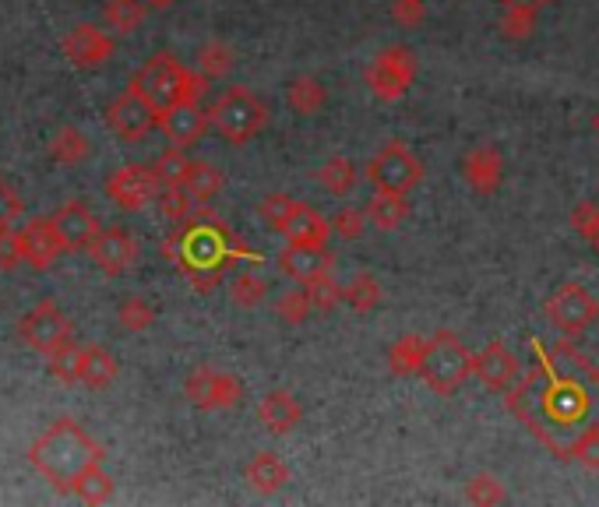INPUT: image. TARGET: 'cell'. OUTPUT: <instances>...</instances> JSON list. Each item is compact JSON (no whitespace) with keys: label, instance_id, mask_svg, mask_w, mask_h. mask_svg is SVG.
Wrapping results in <instances>:
<instances>
[{"label":"cell","instance_id":"18","mask_svg":"<svg viewBox=\"0 0 599 507\" xmlns=\"http://www.w3.org/2000/svg\"><path fill=\"white\" fill-rule=\"evenodd\" d=\"M22 254H25V265L35 272H50L53 265L61 261L64 254V243L53 230L50 219H29L25 230H22Z\"/></svg>","mask_w":599,"mask_h":507},{"label":"cell","instance_id":"50","mask_svg":"<svg viewBox=\"0 0 599 507\" xmlns=\"http://www.w3.org/2000/svg\"><path fill=\"white\" fill-rule=\"evenodd\" d=\"M22 212H25V201L18 198V190H11L0 180V225H14Z\"/></svg>","mask_w":599,"mask_h":507},{"label":"cell","instance_id":"37","mask_svg":"<svg viewBox=\"0 0 599 507\" xmlns=\"http://www.w3.org/2000/svg\"><path fill=\"white\" fill-rule=\"evenodd\" d=\"M117 321H120V328L123 331H149L152 328V321H155V307L145 300V296H128L120 307H117Z\"/></svg>","mask_w":599,"mask_h":507},{"label":"cell","instance_id":"8","mask_svg":"<svg viewBox=\"0 0 599 507\" xmlns=\"http://www.w3.org/2000/svg\"><path fill=\"white\" fill-rule=\"evenodd\" d=\"M546 321H551L560 335H581L586 328L599 321V300L578 283H564L551 293V300L543 307Z\"/></svg>","mask_w":599,"mask_h":507},{"label":"cell","instance_id":"26","mask_svg":"<svg viewBox=\"0 0 599 507\" xmlns=\"http://www.w3.org/2000/svg\"><path fill=\"white\" fill-rule=\"evenodd\" d=\"M46 152H50V159L61 166H81L88 155H92V142H88V134L78 128H61L50 137Z\"/></svg>","mask_w":599,"mask_h":507},{"label":"cell","instance_id":"44","mask_svg":"<svg viewBox=\"0 0 599 507\" xmlns=\"http://www.w3.org/2000/svg\"><path fill=\"white\" fill-rule=\"evenodd\" d=\"M18 265H25L22 230H14V225H0V272H14Z\"/></svg>","mask_w":599,"mask_h":507},{"label":"cell","instance_id":"24","mask_svg":"<svg viewBox=\"0 0 599 507\" xmlns=\"http://www.w3.org/2000/svg\"><path fill=\"white\" fill-rule=\"evenodd\" d=\"M543 409L557 427H575L578 419H586V412H589V395L581 392L578 384H557Z\"/></svg>","mask_w":599,"mask_h":507},{"label":"cell","instance_id":"9","mask_svg":"<svg viewBox=\"0 0 599 507\" xmlns=\"http://www.w3.org/2000/svg\"><path fill=\"white\" fill-rule=\"evenodd\" d=\"M184 395L194 409L219 412V409L237 406L243 395V384L229 371H219V366H194L184 381Z\"/></svg>","mask_w":599,"mask_h":507},{"label":"cell","instance_id":"11","mask_svg":"<svg viewBox=\"0 0 599 507\" xmlns=\"http://www.w3.org/2000/svg\"><path fill=\"white\" fill-rule=\"evenodd\" d=\"M106 124H110V131L120 142H145L159 128V110L128 85V92H120L110 107H106Z\"/></svg>","mask_w":599,"mask_h":507},{"label":"cell","instance_id":"17","mask_svg":"<svg viewBox=\"0 0 599 507\" xmlns=\"http://www.w3.org/2000/svg\"><path fill=\"white\" fill-rule=\"evenodd\" d=\"M462 177L480 198H490L501 190L504 180V155L498 145H476L462 159Z\"/></svg>","mask_w":599,"mask_h":507},{"label":"cell","instance_id":"3","mask_svg":"<svg viewBox=\"0 0 599 507\" xmlns=\"http://www.w3.org/2000/svg\"><path fill=\"white\" fill-rule=\"evenodd\" d=\"M208 120L229 145H247L269 124V107L251 89H222L208 107Z\"/></svg>","mask_w":599,"mask_h":507},{"label":"cell","instance_id":"46","mask_svg":"<svg viewBox=\"0 0 599 507\" xmlns=\"http://www.w3.org/2000/svg\"><path fill=\"white\" fill-rule=\"evenodd\" d=\"M46 363H50V374L61 384H78V345L75 342L64 345L61 353H53Z\"/></svg>","mask_w":599,"mask_h":507},{"label":"cell","instance_id":"48","mask_svg":"<svg viewBox=\"0 0 599 507\" xmlns=\"http://www.w3.org/2000/svg\"><path fill=\"white\" fill-rule=\"evenodd\" d=\"M596 225H599V205H596V201H581V205H575V212H571V230H575L578 236L592 240Z\"/></svg>","mask_w":599,"mask_h":507},{"label":"cell","instance_id":"1","mask_svg":"<svg viewBox=\"0 0 599 507\" xmlns=\"http://www.w3.org/2000/svg\"><path fill=\"white\" fill-rule=\"evenodd\" d=\"M29 462L57 494H70L81 472L102 462V444L92 441L75 419H57L35 437V444L29 448Z\"/></svg>","mask_w":599,"mask_h":507},{"label":"cell","instance_id":"16","mask_svg":"<svg viewBox=\"0 0 599 507\" xmlns=\"http://www.w3.org/2000/svg\"><path fill=\"white\" fill-rule=\"evenodd\" d=\"M211 128L208 110H202L198 102H176V107L159 113V131L166 134V142L176 148H190L194 142H202V134Z\"/></svg>","mask_w":599,"mask_h":507},{"label":"cell","instance_id":"53","mask_svg":"<svg viewBox=\"0 0 599 507\" xmlns=\"http://www.w3.org/2000/svg\"><path fill=\"white\" fill-rule=\"evenodd\" d=\"M589 243H592V247H596V254H599V225H596V233H592V240H589Z\"/></svg>","mask_w":599,"mask_h":507},{"label":"cell","instance_id":"27","mask_svg":"<svg viewBox=\"0 0 599 507\" xmlns=\"http://www.w3.org/2000/svg\"><path fill=\"white\" fill-rule=\"evenodd\" d=\"M367 219L378 230H399L410 219V201H405V195H395V190H374V198L367 205Z\"/></svg>","mask_w":599,"mask_h":507},{"label":"cell","instance_id":"41","mask_svg":"<svg viewBox=\"0 0 599 507\" xmlns=\"http://www.w3.org/2000/svg\"><path fill=\"white\" fill-rule=\"evenodd\" d=\"M293 208H296V201L290 195H269L258 205V216L272 233H282V230H286L290 216H293Z\"/></svg>","mask_w":599,"mask_h":507},{"label":"cell","instance_id":"35","mask_svg":"<svg viewBox=\"0 0 599 507\" xmlns=\"http://www.w3.org/2000/svg\"><path fill=\"white\" fill-rule=\"evenodd\" d=\"M233 64H237L233 49H229L222 40H211L198 49V71L205 78H222V75L233 71Z\"/></svg>","mask_w":599,"mask_h":507},{"label":"cell","instance_id":"28","mask_svg":"<svg viewBox=\"0 0 599 507\" xmlns=\"http://www.w3.org/2000/svg\"><path fill=\"white\" fill-rule=\"evenodd\" d=\"M314 177L331 198H346V195H352V187H357L360 173H357V166H352V159H346V155H331L328 163L317 166Z\"/></svg>","mask_w":599,"mask_h":507},{"label":"cell","instance_id":"39","mask_svg":"<svg viewBox=\"0 0 599 507\" xmlns=\"http://www.w3.org/2000/svg\"><path fill=\"white\" fill-rule=\"evenodd\" d=\"M275 313H279L282 324H304L314 313V304H311L307 289H286V293H282L279 300H275Z\"/></svg>","mask_w":599,"mask_h":507},{"label":"cell","instance_id":"22","mask_svg":"<svg viewBox=\"0 0 599 507\" xmlns=\"http://www.w3.org/2000/svg\"><path fill=\"white\" fill-rule=\"evenodd\" d=\"M243 480L258 494H279L290 483V465L279 459L275 451H258L251 462L243 465Z\"/></svg>","mask_w":599,"mask_h":507},{"label":"cell","instance_id":"36","mask_svg":"<svg viewBox=\"0 0 599 507\" xmlns=\"http://www.w3.org/2000/svg\"><path fill=\"white\" fill-rule=\"evenodd\" d=\"M194 208H198V201L190 198V190L184 184H166L163 190H159V212H163L170 222L190 219Z\"/></svg>","mask_w":599,"mask_h":507},{"label":"cell","instance_id":"2","mask_svg":"<svg viewBox=\"0 0 599 507\" xmlns=\"http://www.w3.org/2000/svg\"><path fill=\"white\" fill-rule=\"evenodd\" d=\"M205 85L208 78L202 71H190L173 54L149 57L131 78V89L145 96L159 113L176 107V102H198L205 96Z\"/></svg>","mask_w":599,"mask_h":507},{"label":"cell","instance_id":"38","mask_svg":"<svg viewBox=\"0 0 599 507\" xmlns=\"http://www.w3.org/2000/svg\"><path fill=\"white\" fill-rule=\"evenodd\" d=\"M304 289H307V296H311V304H314V310H322V313H328V310H335L342 300H346V286H339L331 278V272H325V275H317V278H311V283H304Z\"/></svg>","mask_w":599,"mask_h":507},{"label":"cell","instance_id":"40","mask_svg":"<svg viewBox=\"0 0 599 507\" xmlns=\"http://www.w3.org/2000/svg\"><path fill=\"white\" fill-rule=\"evenodd\" d=\"M466 500L476 504V507L504 504V486H501L498 476H490V472H480V476H472L466 483Z\"/></svg>","mask_w":599,"mask_h":507},{"label":"cell","instance_id":"54","mask_svg":"<svg viewBox=\"0 0 599 507\" xmlns=\"http://www.w3.org/2000/svg\"><path fill=\"white\" fill-rule=\"evenodd\" d=\"M592 131H596V134H599V113H596V117H592Z\"/></svg>","mask_w":599,"mask_h":507},{"label":"cell","instance_id":"7","mask_svg":"<svg viewBox=\"0 0 599 507\" xmlns=\"http://www.w3.org/2000/svg\"><path fill=\"white\" fill-rule=\"evenodd\" d=\"M367 89L374 92L381 102H395L410 92V85L416 81V57L405 46H384L381 54L367 64L363 71Z\"/></svg>","mask_w":599,"mask_h":507},{"label":"cell","instance_id":"34","mask_svg":"<svg viewBox=\"0 0 599 507\" xmlns=\"http://www.w3.org/2000/svg\"><path fill=\"white\" fill-rule=\"evenodd\" d=\"M229 296H233V304L243 307V310H254L264 304V296H269V286H264V278L258 272H237L229 278Z\"/></svg>","mask_w":599,"mask_h":507},{"label":"cell","instance_id":"6","mask_svg":"<svg viewBox=\"0 0 599 507\" xmlns=\"http://www.w3.org/2000/svg\"><path fill=\"white\" fill-rule=\"evenodd\" d=\"M363 177L374 190H395V195H410L423 180V163L405 148L402 142H388L381 152H374L363 166Z\"/></svg>","mask_w":599,"mask_h":507},{"label":"cell","instance_id":"49","mask_svg":"<svg viewBox=\"0 0 599 507\" xmlns=\"http://www.w3.org/2000/svg\"><path fill=\"white\" fill-rule=\"evenodd\" d=\"M392 19L402 29H416L423 19H427V4H423V0H395V4H392Z\"/></svg>","mask_w":599,"mask_h":507},{"label":"cell","instance_id":"43","mask_svg":"<svg viewBox=\"0 0 599 507\" xmlns=\"http://www.w3.org/2000/svg\"><path fill=\"white\" fill-rule=\"evenodd\" d=\"M187 166H190V159L184 155V148H176V145H170V148L152 163V169L159 173V180H163V187H166V184H181V180H184V173H187Z\"/></svg>","mask_w":599,"mask_h":507},{"label":"cell","instance_id":"21","mask_svg":"<svg viewBox=\"0 0 599 507\" xmlns=\"http://www.w3.org/2000/svg\"><path fill=\"white\" fill-rule=\"evenodd\" d=\"M335 257L328 254V247H296V243H286V251L279 254V268L282 275L296 278V283H311V278L331 272Z\"/></svg>","mask_w":599,"mask_h":507},{"label":"cell","instance_id":"42","mask_svg":"<svg viewBox=\"0 0 599 507\" xmlns=\"http://www.w3.org/2000/svg\"><path fill=\"white\" fill-rule=\"evenodd\" d=\"M328 222H331V236L360 240L367 233V208H339Z\"/></svg>","mask_w":599,"mask_h":507},{"label":"cell","instance_id":"13","mask_svg":"<svg viewBox=\"0 0 599 507\" xmlns=\"http://www.w3.org/2000/svg\"><path fill=\"white\" fill-rule=\"evenodd\" d=\"M472 377L490 392H511V384L522 377V363L504 342H490L472 353Z\"/></svg>","mask_w":599,"mask_h":507},{"label":"cell","instance_id":"10","mask_svg":"<svg viewBox=\"0 0 599 507\" xmlns=\"http://www.w3.org/2000/svg\"><path fill=\"white\" fill-rule=\"evenodd\" d=\"M163 180L152 166H120L106 177V198H110L120 212H141L152 201H159Z\"/></svg>","mask_w":599,"mask_h":507},{"label":"cell","instance_id":"14","mask_svg":"<svg viewBox=\"0 0 599 507\" xmlns=\"http://www.w3.org/2000/svg\"><path fill=\"white\" fill-rule=\"evenodd\" d=\"M113 36L110 32H102L99 25H75L64 36V57L81 67V71H92V67H102L106 60L113 57Z\"/></svg>","mask_w":599,"mask_h":507},{"label":"cell","instance_id":"4","mask_svg":"<svg viewBox=\"0 0 599 507\" xmlns=\"http://www.w3.org/2000/svg\"><path fill=\"white\" fill-rule=\"evenodd\" d=\"M420 377L427 381V388L434 395L448 398L472 377V353L466 349L462 339L451 335V331H437V335L431 339Z\"/></svg>","mask_w":599,"mask_h":507},{"label":"cell","instance_id":"31","mask_svg":"<svg viewBox=\"0 0 599 507\" xmlns=\"http://www.w3.org/2000/svg\"><path fill=\"white\" fill-rule=\"evenodd\" d=\"M286 99H290V107L296 113L311 117V113H317L328 102V89L314 75H300V78H293L286 85Z\"/></svg>","mask_w":599,"mask_h":507},{"label":"cell","instance_id":"32","mask_svg":"<svg viewBox=\"0 0 599 507\" xmlns=\"http://www.w3.org/2000/svg\"><path fill=\"white\" fill-rule=\"evenodd\" d=\"M346 304L357 310V313H370L378 304H381V283L370 272H357L346 283Z\"/></svg>","mask_w":599,"mask_h":507},{"label":"cell","instance_id":"5","mask_svg":"<svg viewBox=\"0 0 599 507\" xmlns=\"http://www.w3.org/2000/svg\"><path fill=\"white\" fill-rule=\"evenodd\" d=\"M14 331H18V339H22L25 349H32V353H40L46 360L53 353H61L64 345L75 342V328H70L64 310L53 300H40L32 310H25V318L18 321Z\"/></svg>","mask_w":599,"mask_h":507},{"label":"cell","instance_id":"45","mask_svg":"<svg viewBox=\"0 0 599 507\" xmlns=\"http://www.w3.org/2000/svg\"><path fill=\"white\" fill-rule=\"evenodd\" d=\"M568 454L586 469H599V427L581 430L575 441L568 444Z\"/></svg>","mask_w":599,"mask_h":507},{"label":"cell","instance_id":"19","mask_svg":"<svg viewBox=\"0 0 599 507\" xmlns=\"http://www.w3.org/2000/svg\"><path fill=\"white\" fill-rule=\"evenodd\" d=\"M120 374V363L106 345H78V384H85L88 392H102L110 388Z\"/></svg>","mask_w":599,"mask_h":507},{"label":"cell","instance_id":"12","mask_svg":"<svg viewBox=\"0 0 599 507\" xmlns=\"http://www.w3.org/2000/svg\"><path fill=\"white\" fill-rule=\"evenodd\" d=\"M88 257L102 275H123L138 265V254H141V243L134 240V233H128L123 225H102L99 236L88 243Z\"/></svg>","mask_w":599,"mask_h":507},{"label":"cell","instance_id":"52","mask_svg":"<svg viewBox=\"0 0 599 507\" xmlns=\"http://www.w3.org/2000/svg\"><path fill=\"white\" fill-rule=\"evenodd\" d=\"M145 4H149V8H159V11H163V8H173L176 0H145Z\"/></svg>","mask_w":599,"mask_h":507},{"label":"cell","instance_id":"25","mask_svg":"<svg viewBox=\"0 0 599 507\" xmlns=\"http://www.w3.org/2000/svg\"><path fill=\"white\" fill-rule=\"evenodd\" d=\"M427 349H431V339L423 335H402L392 342L388 349V371L395 377H413L423 371V360H427Z\"/></svg>","mask_w":599,"mask_h":507},{"label":"cell","instance_id":"29","mask_svg":"<svg viewBox=\"0 0 599 507\" xmlns=\"http://www.w3.org/2000/svg\"><path fill=\"white\" fill-rule=\"evenodd\" d=\"M187 190H190V198L198 201V205H205V201H211L222 190V169L219 166H211V163H205V159H190V166H187V173H184V180H181Z\"/></svg>","mask_w":599,"mask_h":507},{"label":"cell","instance_id":"33","mask_svg":"<svg viewBox=\"0 0 599 507\" xmlns=\"http://www.w3.org/2000/svg\"><path fill=\"white\" fill-rule=\"evenodd\" d=\"M70 494H75L78 500H85V504H106V500L113 497V480H110V472H102V462L92 465V469H85Z\"/></svg>","mask_w":599,"mask_h":507},{"label":"cell","instance_id":"23","mask_svg":"<svg viewBox=\"0 0 599 507\" xmlns=\"http://www.w3.org/2000/svg\"><path fill=\"white\" fill-rule=\"evenodd\" d=\"M258 416H261L264 430L282 437V433H290V430L300 427V419H304V409H300V401L290 392H269V395L261 398Z\"/></svg>","mask_w":599,"mask_h":507},{"label":"cell","instance_id":"47","mask_svg":"<svg viewBox=\"0 0 599 507\" xmlns=\"http://www.w3.org/2000/svg\"><path fill=\"white\" fill-rule=\"evenodd\" d=\"M536 19H540V14H529V11H504L501 14V32L508 40H529L536 32Z\"/></svg>","mask_w":599,"mask_h":507},{"label":"cell","instance_id":"20","mask_svg":"<svg viewBox=\"0 0 599 507\" xmlns=\"http://www.w3.org/2000/svg\"><path fill=\"white\" fill-rule=\"evenodd\" d=\"M282 236H286V243H296V247H328V236H331V222L322 216V212H314L311 205L304 201H296L293 208V216L286 222V230H282Z\"/></svg>","mask_w":599,"mask_h":507},{"label":"cell","instance_id":"15","mask_svg":"<svg viewBox=\"0 0 599 507\" xmlns=\"http://www.w3.org/2000/svg\"><path fill=\"white\" fill-rule=\"evenodd\" d=\"M50 222H53V230H57L64 251H88V243H92L99 236V230H102L96 212L85 201L61 205L57 212L50 216Z\"/></svg>","mask_w":599,"mask_h":507},{"label":"cell","instance_id":"51","mask_svg":"<svg viewBox=\"0 0 599 507\" xmlns=\"http://www.w3.org/2000/svg\"><path fill=\"white\" fill-rule=\"evenodd\" d=\"M546 4H554V0H501L504 11H529V14H540Z\"/></svg>","mask_w":599,"mask_h":507},{"label":"cell","instance_id":"30","mask_svg":"<svg viewBox=\"0 0 599 507\" xmlns=\"http://www.w3.org/2000/svg\"><path fill=\"white\" fill-rule=\"evenodd\" d=\"M145 14H149L145 0H106V8H102L106 25L120 32V36H128V32H138L145 25Z\"/></svg>","mask_w":599,"mask_h":507}]
</instances>
